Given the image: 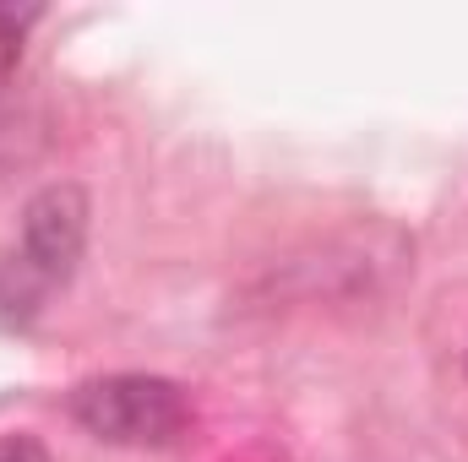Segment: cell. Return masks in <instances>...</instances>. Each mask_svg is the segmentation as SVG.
<instances>
[{
    "instance_id": "cell-1",
    "label": "cell",
    "mask_w": 468,
    "mask_h": 462,
    "mask_svg": "<svg viewBox=\"0 0 468 462\" xmlns=\"http://www.w3.org/2000/svg\"><path fill=\"white\" fill-rule=\"evenodd\" d=\"M71 419L110 446H175L191 430V397L164 375H99L71 392Z\"/></svg>"
},
{
    "instance_id": "cell-2",
    "label": "cell",
    "mask_w": 468,
    "mask_h": 462,
    "mask_svg": "<svg viewBox=\"0 0 468 462\" xmlns=\"http://www.w3.org/2000/svg\"><path fill=\"white\" fill-rule=\"evenodd\" d=\"M82 245H88V196L82 185L60 180V185H44L27 213H22V256L33 272H44L49 283H66L82 261Z\"/></svg>"
},
{
    "instance_id": "cell-3",
    "label": "cell",
    "mask_w": 468,
    "mask_h": 462,
    "mask_svg": "<svg viewBox=\"0 0 468 462\" xmlns=\"http://www.w3.org/2000/svg\"><path fill=\"white\" fill-rule=\"evenodd\" d=\"M33 16H38V11H5V5H0V77L22 60V33H27Z\"/></svg>"
},
{
    "instance_id": "cell-4",
    "label": "cell",
    "mask_w": 468,
    "mask_h": 462,
    "mask_svg": "<svg viewBox=\"0 0 468 462\" xmlns=\"http://www.w3.org/2000/svg\"><path fill=\"white\" fill-rule=\"evenodd\" d=\"M0 462H49V452L33 436H0Z\"/></svg>"
}]
</instances>
